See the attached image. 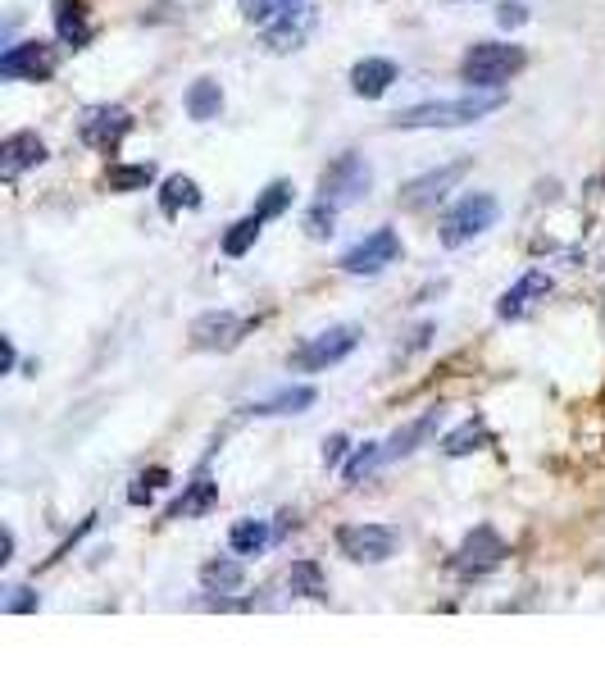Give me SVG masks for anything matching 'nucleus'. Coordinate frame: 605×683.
Wrapping results in <instances>:
<instances>
[{"instance_id":"obj_1","label":"nucleus","mask_w":605,"mask_h":683,"mask_svg":"<svg viewBox=\"0 0 605 683\" xmlns=\"http://www.w3.org/2000/svg\"><path fill=\"white\" fill-rule=\"evenodd\" d=\"M500 106H506V96L500 91L474 87L469 96H450V101H424V106H410V110H396L391 128H465V123H478V119L496 115Z\"/></svg>"},{"instance_id":"obj_2","label":"nucleus","mask_w":605,"mask_h":683,"mask_svg":"<svg viewBox=\"0 0 605 683\" xmlns=\"http://www.w3.org/2000/svg\"><path fill=\"white\" fill-rule=\"evenodd\" d=\"M524 65H528L524 46H515V41H478L474 51L465 56V65H460V78H465L469 87L492 91V87H500V82H510Z\"/></svg>"},{"instance_id":"obj_3","label":"nucleus","mask_w":605,"mask_h":683,"mask_svg":"<svg viewBox=\"0 0 605 683\" xmlns=\"http://www.w3.org/2000/svg\"><path fill=\"white\" fill-rule=\"evenodd\" d=\"M369 187H374L369 160L356 156V151H341V156L319 174V201H333V206L341 210V206H356L360 197H369Z\"/></svg>"},{"instance_id":"obj_4","label":"nucleus","mask_w":605,"mask_h":683,"mask_svg":"<svg viewBox=\"0 0 605 683\" xmlns=\"http://www.w3.org/2000/svg\"><path fill=\"white\" fill-rule=\"evenodd\" d=\"M360 328L356 324H337V328H324V333H315V337H306L300 347L291 352V369H300V374H319V369H328V365H337V360H346L350 352L360 347Z\"/></svg>"},{"instance_id":"obj_5","label":"nucleus","mask_w":605,"mask_h":683,"mask_svg":"<svg viewBox=\"0 0 605 683\" xmlns=\"http://www.w3.org/2000/svg\"><path fill=\"white\" fill-rule=\"evenodd\" d=\"M496 215H500V206H496L492 191H469V197L442 219V247L456 251V247H465V241L483 237L496 224Z\"/></svg>"},{"instance_id":"obj_6","label":"nucleus","mask_w":605,"mask_h":683,"mask_svg":"<svg viewBox=\"0 0 605 683\" xmlns=\"http://www.w3.org/2000/svg\"><path fill=\"white\" fill-rule=\"evenodd\" d=\"M337 547L346 561H356V565H383L396 556L400 547V533L391 524H346L337 533Z\"/></svg>"},{"instance_id":"obj_7","label":"nucleus","mask_w":605,"mask_h":683,"mask_svg":"<svg viewBox=\"0 0 605 683\" xmlns=\"http://www.w3.org/2000/svg\"><path fill=\"white\" fill-rule=\"evenodd\" d=\"M469 169H474V156H460V160H450V165H442V169H433V174H419V178H410L406 187H400L396 201L406 206V210H428V206H437Z\"/></svg>"},{"instance_id":"obj_8","label":"nucleus","mask_w":605,"mask_h":683,"mask_svg":"<svg viewBox=\"0 0 605 683\" xmlns=\"http://www.w3.org/2000/svg\"><path fill=\"white\" fill-rule=\"evenodd\" d=\"M500 561H506V543H500V533L496 528H474L469 538L460 543V552L450 556V570H456L460 578H483V574H492Z\"/></svg>"},{"instance_id":"obj_9","label":"nucleus","mask_w":605,"mask_h":683,"mask_svg":"<svg viewBox=\"0 0 605 683\" xmlns=\"http://www.w3.org/2000/svg\"><path fill=\"white\" fill-rule=\"evenodd\" d=\"M56 65H60L56 46L19 41V46H10V51L0 56V78H10V82H46L50 73H56Z\"/></svg>"},{"instance_id":"obj_10","label":"nucleus","mask_w":605,"mask_h":683,"mask_svg":"<svg viewBox=\"0 0 605 683\" xmlns=\"http://www.w3.org/2000/svg\"><path fill=\"white\" fill-rule=\"evenodd\" d=\"M396 260H400V237L391 228H374L369 237H360L356 247L341 256V269L346 274H383Z\"/></svg>"},{"instance_id":"obj_11","label":"nucleus","mask_w":605,"mask_h":683,"mask_svg":"<svg viewBox=\"0 0 605 683\" xmlns=\"http://www.w3.org/2000/svg\"><path fill=\"white\" fill-rule=\"evenodd\" d=\"M128 132H132V115L123 106H91L78 123V137L91 146V151H115Z\"/></svg>"},{"instance_id":"obj_12","label":"nucleus","mask_w":605,"mask_h":683,"mask_svg":"<svg viewBox=\"0 0 605 683\" xmlns=\"http://www.w3.org/2000/svg\"><path fill=\"white\" fill-rule=\"evenodd\" d=\"M315 23H319V14H315V6H291L287 14H278L274 23H265V46L274 56H287V51H300V46L310 41V32H315Z\"/></svg>"},{"instance_id":"obj_13","label":"nucleus","mask_w":605,"mask_h":683,"mask_svg":"<svg viewBox=\"0 0 605 683\" xmlns=\"http://www.w3.org/2000/svg\"><path fill=\"white\" fill-rule=\"evenodd\" d=\"M246 328H250V319H241L232 310H210L191 324V347L196 352H232Z\"/></svg>"},{"instance_id":"obj_14","label":"nucleus","mask_w":605,"mask_h":683,"mask_svg":"<svg viewBox=\"0 0 605 683\" xmlns=\"http://www.w3.org/2000/svg\"><path fill=\"white\" fill-rule=\"evenodd\" d=\"M551 297V278L542 274V269H533V274H524L515 287H506L500 291V301H496V315L500 319H519V315H528L537 301H546Z\"/></svg>"},{"instance_id":"obj_15","label":"nucleus","mask_w":605,"mask_h":683,"mask_svg":"<svg viewBox=\"0 0 605 683\" xmlns=\"http://www.w3.org/2000/svg\"><path fill=\"white\" fill-rule=\"evenodd\" d=\"M437 424H442V410H424V415L410 419L406 428H396L387 443H383V465H387V461H400V456H410V452H419L428 437L437 433Z\"/></svg>"},{"instance_id":"obj_16","label":"nucleus","mask_w":605,"mask_h":683,"mask_svg":"<svg viewBox=\"0 0 605 683\" xmlns=\"http://www.w3.org/2000/svg\"><path fill=\"white\" fill-rule=\"evenodd\" d=\"M41 160H46V141L37 132H10L6 146H0V174L6 178H19L23 169H32Z\"/></svg>"},{"instance_id":"obj_17","label":"nucleus","mask_w":605,"mask_h":683,"mask_svg":"<svg viewBox=\"0 0 605 683\" xmlns=\"http://www.w3.org/2000/svg\"><path fill=\"white\" fill-rule=\"evenodd\" d=\"M215 506H219V483L210 474H196L182 487V497L169 506V519H200V515H210Z\"/></svg>"},{"instance_id":"obj_18","label":"nucleus","mask_w":605,"mask_h":683,"mask_svg":"<svg viewBox=\"0 0 605 683\" xmlns=\"http://www.w3.org/2000/svg\"><path fill=\"white\" fill-rule=\"evenodd\" d=\"M396 82V65L391 60H360L356 69H350V91L356 96H365V101H378V96L387 91Z\"/></svg>"},{"instance_id":"obj_19","label":"nucleus","mask_w":605,"mask_h":683,"mask_svg":"<svg viewBox=\"0 0 605 683\" xmlns=\"http://www.w3.org/2000/svg\"><path fill=\"white\" fill-rule=\"evenodd\" d=\"M56 32L69 51H82V46L91 41V23H87V10L78 6V0H56Z\"/></svg>"},{"instance_id":"obj_20","label":"nucleus","mask_w":605,"mask_h":683,"mask_svg":"<svg viewBox=\"0 0 605 683\" xmlns=\"http://www.w3.org/2000/svg\"><path fill=\"white\" fill-rule=\"evenodd\" d=\"M483 447H492V433H487L483 419H465L460 428H450V433H446V443H442V452H446L450 461L474 456V452H483Z\"/></svg>"},{"instance_id":"obj_21","label":"nucleus","mask_w":605,"mask_h":683,"mask_svg":"<svg viewBox=\"0 0 605 683\" xmlns=\"http://www.w3.org/2000/svg\"><path fill=\"white\" fill-rule=\"evenodd\" d=\"M219 110H224V87L215 78H196L187 91V115L196 123H210V119H219Z\"/></svg>"},{"instance_id":"obj_22","label":"nucleus","mask_w":605,"mask_h":683,"mask_svg":"<svg viewBox=\"0 0 605 683\" xmlns=\"http://www.w3.org/2000/svg\"><path fill=\"white\" fill-rule=\"evenodd\" d=\"M315 406V387H282V393L256 402V406H246V415H300V410H310Z\"/></svg>"},{"instance_id":"obj_23","label":"nucleus","mask_w":605,"mask_h":683,"mask_svg":"<svg viewBox=\"0 0 605 683\" xmlns=\"http://www.w3.org/2000/svg\"><path fill=\"white\" fill-rule=\"evenodd\" d=\"M287 588H291L296 597H310V602H324V597H328V578H324L319 561H296V565L287 570Z\"/></svg>"},{"instance_id":"obj_24","label":"nucleus","mask_w":605,"mask_h":683,"mask_svg":"<svg viewBox=\"0 0 605 683\" xmlns=\"http://www.w3.org/2000/svg\"><path fill=\"white\" fill-rule=\"evenodd\" d=\"M200 583H206V593H237L246 583V570L241 561H206L200 565Z\"/></svg>"},{"instance_id":"obj_25","label":"nucleus","mask_w":605,"mask_h":683,"mask_svg":"<svg viewBox=\"0 0 605 683\" xmlns=\"http://www.w3.org/2000/svg\"><path fill=\"white\" fill-rule=\"evenodd\" d=\"M196 206H200V187H196L191 178H182V174L165 178V187H160V210H165V215L196 210Z\"/></svg>"},{"instance_id":"obj_26","label":"nucleus","mask_w":605,"mask_h":683,"mask_svg":"<svg viewBox=\"0 0 605 683\" xmlns=\"http://www.w3.org/2000/svg\"><path fill=\"white\" fill-rule=\"evenodd\" d=\"M228 543H232L237 556H256V552L269 547V524L265 519H237L232 533H228Z\"/></svg>"},{"instance_id":"obj_27","label":"nucleus","mask_w":605,"mask_h":683,"mask_svg":"<svg viewBox=\"0 0 605 683\" xmlns=\"http://www.w3.org/2000/svg\"><path fill=\"white\" fill-rule=\"evenodd\" d=\"M260 228H265V219H260L256 210H250L246 219H237V224H232V228L224 232V256H232V260H237V256H246L250 247H256Z\"/></svg>"},{"instance_id":"obj_28","label":"nucleus","mask_w":605,"mask_h":683,"mask_svg":"<svg viewBox=\"0 0 605 683\" xmlns=\"http://www.w3.org/2000/svg\"><path fill=\"white\" fill-rule=\"evenodd\" d=\"M150 182H156V169H150V165H110L106 169V187L110 191H141Z\"/></svg>"},{"instance_id":"obj_29","label":"nucleus","mask_w":605,"mask_h":683,"mask_svg":"<svg viewBox=\"0 0 605 683\" xmlns=\"http://www.w3.org/2000/svg\"><path fill=\"white\" fill-rule=\"evenodd\" d=\"M291 201H296V187H291V182H269V187L260 191V201H256V215H260V219H278V215L291 210Z\"/></svg>"},{"instance_id":"obj_30","label":"nucleus","mask_w":605,"mask_h":683,"mask_svg":"<svg viewBox=\"0 0 605 683\" xmlns=\"http://www.w3.org/2000/svg\"><path fill=\"white\" fill-rule=\"evenodd\" d=\"M291 6H300V0H237V10H241L246 23H274Z\"/></svg>"},{"instance_id":"obj_31","label":"nucleus","mask_w":605,"mask_h":683,"mask_svg":"<svg viewBox=\"0 0 605 683\" xmlns=\"http://www.w3.org/2000/svg\"><path fill=\"white\" fill-rule=\"evenodd\" d=\"M374 465H383V443H365L356 456H350V465H346V483H360Z\"/></svg>"},{"instance_id":"obj_32","label":"nucleus","mask_w":605,"mask_h":683,"mask_svg":"<svg viewBox=\"0 0 605 683\" xmlns=\"http://www.w3.org/2000/svg\"><path fill=\"white\" fill-rule=\"evenodd\" d=\"M165 483H169V469H146V474L128 487V502H132V506H146L150 497H156V487H165Z\"/></svg>"},{"instance_id":"obj_33","label":"nucleus","mask_w":605,"mask_h":683,"mask_svg":"<svg viewBox=\"0 0 605 683\" xmlns=\"http://www.w3.org/2000/svg\"><path fill=\"white\" fill-rule=\"evenodd\" d=\"M333 224H337V206H333V201H319V206L306 215V232H310V237H333Z\"/></svg>"},{"instance_id":"obj_34","label":"nucleus","mask_w":605,"mask_h":683,"mask_svg":"<svg viewBox=\"0 0 605 683\" xmlns=\"http://www.w3.org/2000/svg\"><path fill=\"white\" fill-rule=\"evenodd\" d=\"M37 606H41V597L32 588H10V597H6V615H28Z\"/></svg>"},{"instance_id":"obj_35","label":"nucleus","mask_w":605,"mask_h":683,"mask_svg":"<svg viewBox=\"0 0 605 683\" xmlns=\"http://www.w3.org/2000/svg\"><path fill=\"white\" fill-rule=\"evenodd\" d=\"M496 23L500 28H524L528 23V6H524V0H506V6L496 10Z\"/></svg>"},{"instance_id":"obj_36","label":"nucleus","mask_w":605,"mask_h":683,"mask_svg":"<svg viewBox=\"0 0 605 683\" xmlns=\"http://www.w3.org/2000/svg\"><path fill=\"white\" fill-rule=\"evenodd\" d=\"M346 456V437H328L324 443V465H337Z\"/></svg>"},{"instance_id":"obj_37","label":"nucleus","mask_w":605,"mask_h":683,"mask_svg":"<svg viewBox=\"0 0 605 683\" xmlns=\"http://www.w3.org/2000/svg\"><path fill=\"white\" fill-rule=\"evenodd\" d=\"M14 360H19V356H14V342H10V337H6V374H10V369H14Z\"/></svg>"}]
</instances>
